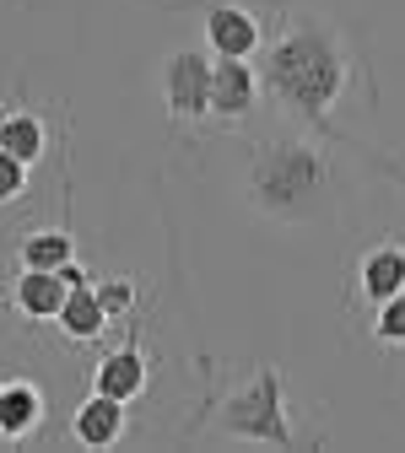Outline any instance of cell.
<instances>
[{"instance_id": "cell-1", "label": "cell", "mask_w": 405, "mask_h": 453, "mask_svg": "<svg viewBox=\"0 0 405 453\" xmlns=\"http://www.w3.org/2000/svg\"><path fill=\"white\" fill-rule=\"evenodd\" d=\"M357 71H362V60H357L352 38L319 6L281 12V22L270 27V38L260 49L265 103L286 125H303L319 135H335V108L357 87Z\"/></svg>"}, {"instance_id": "cell-2", "label": "cell", "mask_w": 405, "mask_h": 453, "mask_svg": "<svg viewBox=\"0 0 405 453\" xmlns=\"http://www.w3.org/2000/svg\"><path fill=\"white\" fill-rule=\"evenodd\" d=\"M330 135L286 125L270 130L249 146L244 162V200L254 216L276 226H319L335 216L340 200V173H335V151L324 146Z\"/></svg>"}, {"instance_id": "cell-3", "label": "cell", "mask_w": 405, "mask_h": 453, "mask_svg": "<svg viewBox=\"0 0 405 453\" xmlns=\"http://www.w3.org/2000/svg\"><path fill=\"white\" fill-rule=\"evenodd\" d=\"M216 432L233 442H265V448H298V426L286 416V378L276 362H265L244 388H233L216 405Z\"/></svg>"}, {"instance_id": "cell-4", "label": "cell", "mask_w": 405, "mask_h": 453, "mask_svg": "<svg viewBox=\"0 0 405 453\" xmlns=\"http://www.w3.org/2000/svg\"><path fill=\"white\" fill-rule=\"evenodd\" d=\"M211 71H216V54L206 60L200 49H173L162 60V103L173 125L211 119Z\"/></svg>"}, {"instance_id": "cell-5", "label": "cell", "mask_w": 405, "mask_h": 453, "mask_svg": "<svg viewBox=\"0 0 405 453\" xmlns=\"http://www.w3.org/2000/svg\"><path fill=\"white\" fill-rule=\"evenodd\" d=\"M270 27L254 6H238V0H211L206 6V49L216 60H260Z\"/></svg>"}, {"instance_id": "cell-6", "label": "cell", "mask_w": 405, "mask_h": 453, "mask_svg": "<svg viewBox=\"0 0 405 453\" xmlns=\"http://www.w3.org/2000/svg\"><path fill=\"white\" fill-rule=\"evenodd\" d=\"M265 103V81H260V60H216L211 71V119L238 130L249 125Z\"/></svg>"}, {"instance_id": "cell-7", "label": "cell", "mask_w": 405, "mask_h": 453, "mask_svg": "<svg viewBox=\"0 0 405 453\" xmlns=\"http://www.w3.org/2000/svg\"><path fill=\"white\" fill-rule=\"evenodd\" d=\"M394 292H405V249H400V243H373V249H362L357 265H352V303L378 308V303H389Z\"/></svg>"}, {"instance_id": "cell-8", "label": "cell", "mask_w": 405, "mask_h": 453, "mask_svg": "<svg viewBox=\"0 0 405 453\" xmlns=\"http://www.w3.org/2000/svg\"><path fill=\"white\" fill-rule=\"evenodd\" d=\"M125 432H130V411H125V400H113V394H87V400L76 405V416H71V437L82 442V448H120L125 442Z\"/></svg>"}, {"instance_id": "cell-9", "label": "cell", "mask_w": 405, "mask_h": 453, "mask_svg": "<svg viewBox=\"0 0 405 453\" xmlns=\"http://www.w3.org/2000/svg\"><path fill=\"white\" fill-rule=\"evenodd\" d=\"M43 388L38 383H27V378H6L0 383V437L6 442H27V437H38V426H43Z\"/></svg>"}, {"instance_id": "cell-10", "label": "cell", "mask_w": 405, "mask_h": 453, "mask_svg": "<svg viewBox=\"0 0 405 453\" xmlns=\"http://www.w3.org/2000/svg\"><path fill=\"white\" fill-rule=\"evenodd\" d=\"M146 378H152V367H146V357H141V340L130 334L120 351H108L103 362H97V372H92V388L97 394H113V400H136V394H146Z\"/></svg>"}, {"instance_id": "cell-11", "label": "cell", "mask_w": 405, "mask_h": 453, "mask_svg": "<svg viewBox=\"0 0 405 453\" xmlns=\"http://www.w3.org/2000/svg\"><path fill=\"white\" fill-rule=\"evenodd\" d=\"M66 292H71V287H66L60 270H27V265H22L17 287H12V308H17L22 319H33V324H49V319H60Z\"/></svg>"}, {"instance_id": "cell-12", "label": "cell", "mask_w": 405, "mask_h": 453, "mask_svg": "<svg viewBox=\"0 0 405 453\" xmlns=\"http://www.w3.org/2000/svg\"><path fill=\"white\" fill-rule=\"evenodd\" d=\"M54 324H60V329L76 340V346L97 340V334L113 324V313L103 308V292H97V280H82V287H71V292H66V308H60V319H54Z\"/></svg>"}, {"instance_id": "cell-13", "label": "cell", "mask_w": 405, "mask_h": 453, "mask_svg": "<svg viewBox=\"0 0 405 453\" xmlns=\"http://www.w3.org/2000/svg\"><path fill=\"white\" fill-rule=\"evenodd\" d=\"M17 259H22L27 270H66V265L76 259V249H71V233H66V226H33V233L22 238V249H17Z\"/></svg>"}, {"instance_id": "cell-14", "label": "cell", "mask_w": 405, "mask_h": 453, "mask_svg": "<svg viewBox=\"0 0 405 453\" xmlns=\"http://www.w3.org/2000/svg\"><path fill=\"white\" fill-rule=\"evenodd\" d=\"M0 146L17 151L22 162H38V157L49 151V130H43L38 113H27V108H6V113H0Z\"/></svg>"}, {"instance_id": "cell-15", "label": "cell", "mask_w": 405, "mask_h": 453, "mask_svg": "<svg viewBox=\"0 0 405 453\" xmlns=\"http://www.w3.org/2000/svg\"><path fill=\"white\" fill-rule=\"evenodd\" d=\"M373 340L378 346H405V292L373 308Z\"/></svg>"}, {"instance_id": "cell-16", "label": "cell", "mask_w": 405, "mask_h": 453, "mask_svg": "<svg viewBox=\"0 0 405 453\" xmlns=\"http://www.w3.org/2000/svg\"><path fill=\"white\" fill-rule=\"evenodd\" d=\"M27 167H33V162H22L17 151L0 146V205H17V200L27 195Z\"/></svg>"}, {"instance_id": "cell-17", "label": "cell", "mask_w": 405, "mask_h": 453, "mask_svg": "<svg viewBox=\"0 0 405 453\" xmlns=\"http://www.w3.org/2000/svg\"><path fill=\"white\" fill-rule=\"evenodd\" d=\"M97 292H103V308H108L113 319H125V313L136 308V287H130V280H125V275H108V280H103V287H97Z\"/></svg>"}, {"instance_id": "cell-18", "label": "cell", "mask_w": 405, "mask_h": 453, "mask_svg": "<svg viewBox=\"0 0 405 453\" xmlns=\"http://www.w3.org/2000/svg\"><path fill=\"white\" fill-rule=\"evenodd\" d=\"M389 173H394V179H400V184H405V173H400V167H389Z\"/></svg>"}]
</instances>
